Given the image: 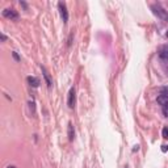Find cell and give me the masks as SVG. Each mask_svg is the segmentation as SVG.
Wrapping results in <instances>:
<instances>
[{
    "instance_id": "cell-11",
    "label": "cell",
    "mask_w": 168,
    "mask_h": 168,
    "mask_svg": "<svg viewBox=\"0 0 168 168\" xmlns=\"http://www.w3.org/2000/svg\"><path fill=\"white\" fill-rule=\"evenodd\" d=\"M162 109H163V114H164V116L168 117V106H164V108H162Z\"/></svg>"
},
{
    "instance_id": "cell-9",
    "label": "cell",
    "mask_w": 168,
    "mask_h": 168,
    "mask_svg": "<svg viewBox=\"0 0 168 168\" xmlns=\"http://www.w3.org/2000/svg\"><path fill=\"white\" fill-rule=\"evenodd\" d=\"M159 55H160V58H163V59H168V46L163 47V49L160 50V53H159Z\"/></svg>"
},
{
    "instance_id": "cell-12",
    "label": "cell",
    "mask_w": 168,
    "mask_h": 168,
    "mask_svg": "<svg viewBox=\"0 0 168 168\" xmlns=\"http://www.w3.org/2000/svg\"><path fill=\"white\" fill-rule=\"evenodd\" d=\"M12 55H13V58H15L16 61H20V57L17 55V53H12Z\"/></svg>"
},
{
    "instance_id": "cell-13",
    "label": "cell",
    "mask_w": 168,
    "mask_h": 168,
    "mask_svg": "<svg viewBox=\"0 0 168 168\" xmlns=\"http://www.w3.org/2000/svg\"><path fill=\"white\" fill-rule=\"evenodd\" d=\"M5 40H7V37L4 34H1V41H5Z\"/></svg>"
},
{
    "instance_id": "cell-3",
    "label": "cell",
    "mask_w": 168,
    "mask_h": 168,
    "mask_svg": "<svg viewBox=\"0 0 168 168\" xmlns=\"http://www.w3.org/2000/svg\"><path fill=\"white\" fill-rule=\"evenodd\" d=\"M75 99H76V96H75V88L72 87L71 89L68 91V99H67V104H68V108H74L75 106Z\"/></svg>"
},
{
    "instance_id": "cell-10",
    "label": "cell",
    "mask_w": 168,
    "mask_h": 168,
    "mask_svg": "<svg viewBox=\"0 0 168 168\" xmlns=\"http://www.w3.org/2000/svg\"><path fill=\"white\" fill-rule=\"evenodd\" d=\"M163 138L168 139V127H164L163 129Z\"/></svg>"
},
{
    "instance_id": "cell-15",
    "label": "cell",
    "mask_w": 168,
    "mask_h": 168,
    "mask_svg": "<svg viewBox=\"0 0 168 168\" xmlns=\"http://www.w3.org/2000/svg\"><path fill=\"white\" fill-rule=\"evenodd\" d=\"M166 36H167V37H168V32H167V34H166Z\"/></svg>"
},
{
    "instance_id": "cell-2",
    "label": "cell",
    "mask_w": 168,
    "mask_h": 168,
    "mask_svg": "<svg viewBox=\"0 0 168 168\" xmlns=\"http://www.w3.org/2000/svg\"><path fill=\"white\" fill-rule=\"evenodd\" d=\"M58 8H59V13H61V17H62L63 22H67V20H68V12H67L66 4H64V3H59Z\"/></svg>"
},
{
    "instance_id": "cell-14",
    "label": "cell",
    "mask_w": 168,
    "mask_h": 168,
    "mask_svg": "<svg viewBox=\"0 0 168 168\" xmlns=\"http://www.w3.org/2000/svg\"><path fill=\"white\" fill-rule=\"evenodd\" d=\"M7 168H16V167H15V166H8Z\"/></svg>"
},
{
    "instance_id": "cell-7",
    "label": "cell",
    "mask_w": 168,
    "mask_h": 168,
    "mask_svg": "<svg viewBox=\"0 0 168 168\" xmlns=\"http://www.w3.org/2000/svg\"><path fill=\"white\" fill-rule=\"evenodd\" d=\"M26 80H28V83H29L32 87H34V88H37V87L40 85V80H38L36 76H28Z\"/></svg>"
},
{
    "instance_id": "cell-6",
    "label": "cell",
    "mask_w": 168,
    "mask_h": 168,
    "mask_svg": "<svg viewBox=\"0 0 168 168\" xmlns=\"http://www.w3.org/2000/svg\"><path fill=\"white\" fill-rule=\"evenodd\" d=\"M41 70H42V74H43L45 80H46V85H47V88H51L53 82H51V79H50L49 72H47V71H46V68H45V67H42V66H41Z\"/></svg>"
},
{
    "instance_id": "cell-5",
    "label": "cell",
    "mask_w": 168,
    "mask_h": 168,
    "mask_svg": "<svg viewBox=\"0 0 168 168\" xmlns=\"http://www.w3.org/2000/svg\"><path fill=\"white\" fill-rule=\"evenodd\" d=\"M158 104L162 105V108L168 106V95H166V93L159 95V96H158Z\"/></svg>"
},
{
    "instance_id": "cell-4",
    "label": "cell",
    "mask_w": 168,
    "mask_h": 168,
    "mask_svg": "<svg viewBox=\"0 0 168 168\" xmlns=\"http://www.w3.org/2000/svg\"><path fill=\"white\" fill-rule=\"evenodd\" d=\"M152 9H154V12H155V15H158L160 19H164V20L168 21V15L166 13L164 9H162L160 7H156V5H152Z\"/></svg>"
},
{
    "instance_id": "cell-1",
    "label": "cell",
    "mask_w": 168,
    "mask_h": 168,
    "mask_svg": "<svg viewBox=\"0 0 168 168\" xmlns=\"http://www.w3.org/2000/svg\"><path fill=\"white\" fill-rule=\"evenodd\" d=\"M3 16L7 19H11V20H17L19 19V13L12 8H7V9L3 11Z\"/></svg>"
},
{
    "instance_id": "cell-8",
    "label": "cell",
    "mask_w": 168,
    "mask_h": 168,
    "mask_svg": "<svg viewBox=\"0 0 168 168\" xmlns=\"http://www.w3.org/2000/svg\"><path fill=\"white\" fill-rule=\"evenodd\" d=\"M74 135H75V131H74V126L70 122L68 124V139L70 141H74Z\"/></svg>"
}]
</instances>
